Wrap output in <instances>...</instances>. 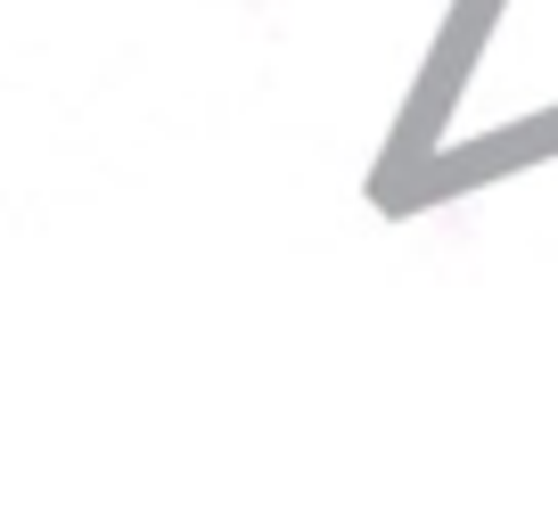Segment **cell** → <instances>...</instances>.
Instances as JSON below:
<instances>
[]
</instances>
